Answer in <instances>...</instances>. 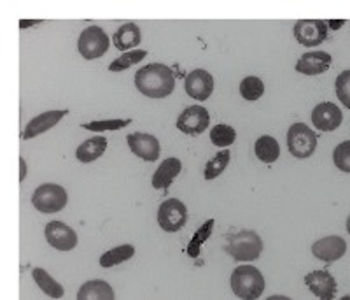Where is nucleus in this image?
Segmentation results:
<instances>
[{
	"label": "nucleus",
	"instance_id": "obj_1",
	"mask_svg": "<svg viewBox=\"0 0 350 300\" xmlns=\"http://www.w3.org/2000/svg\"><path fill=\"white\" fill-rule=\"evenodd\" d=\"M135 86L149 99H165L175 90V76L172 68L163 64H149L135 74Z\"/></svg>",
	"mask_w": 350,
	"mask_h": 300
},
{
	"label": "nucleus",
	"instance_id": "obj_2",
	"mask_svg": "<svg viewBox=\"0 0 350 300\" xmlns=\"http://www.w3.org/2000/svg\"><path fill=\"white\" fill-rule=\"evenodd\" d=\"M231 292L239 299L254 300L259 299L265 292V277L254 265H240L230 277Z\"/></svg>",
	"mask_w": 350,
	"mask_h": 300
},
{
	"label": "nucleus",
	"instance_id": "obj_3",
	"mask_svg": "<svg viewBox=\"0 0 350 300\" xmlns=\"http://www.w3.org/2000/svg\"><path fill=\"white\" fill-rule=\"evenodd\" d=\"M226 253L237 262H254L262 253V240L252 230H242L228 237Z\"/></svg>",
	"mask_w": 350,
	"mask_h": 300
},
{
	"label": "nucleus",
	"instance_id": "obj_4",
	"mask_svg": "<svg viewBox=\"0 0 350 300\" xmlns=\"http://www.w3.org/2000/svg\"><path fill=\"white\" fill-rule=\"evenodd\" d=\"M287 149H289L291 155L299 158V160L308 158L317 149V136L305 123L291 125L289 130H287Z\"/></svg>",
	"mask_w": 350,
	"mask_h": 300
},
{
	"label": "nucleus",
	"instance_id": "obj_5",
	"mask_svg": "<svg viewBox=\"0 0 350 300\" xmlns=\"http://www.w3.org/2000/svg\"><path fill=\"white\" fill-rule=\"evenodd\" d=\"M68 202V195L67 190L60 184H53V183H46L40 184L39 188L33 192L32 195V204L37 211L40 212H58L67 205Z\"/></svg>",
	"mask_w": 350,
	"mask_h": 300
},
{
	"label": "nucleus",
	"instance_id": "obj_6",
	"mask_svg": "<svg viewBox=\"0 0 350 300\" xmlns=\"http://www.w3.org/2000/svg\"><path fill=\"white\" fill-rule=\"evenodd\" d=\"M77 49L86 60H96L109 49V37L100 27L84 28L79 36Z\"/></svg>",
	"mask_w": 350,
	"mask_h": 300
},
{
	"label": "nucleus",
	"instance_id": "obj_7",
	"mask_svg": "<svg viewBox=\"0 0 350 300\" xmlns=\"http://www.w3.org/2000/svg\"><path fill=\"white\" fill-rule=\"evenodd\" d=\"M187 221V208L179 199H168L158 209V225L165 232H179Z\"/></svg>",
	"mask_w": 350,
	"mask_h": 300
},
{
	"label": "nucleus",
	"instance_id": "obj_8",
	"mask_svg": "<svg viewBox=\"0 0 350 300\" xmlns=\"http://www.w3.org/2000/svg\"><path fill=\"white\" fill-rule=\"evenodd\" d=\"M293 32L299 45L305 48H315L327 39L329 28L323 20H299L296 21Z\"/></svg>",
	"mask_w": 350,
	"mask_h": 300
},
{
	"label": "nucleus",
	"instance_id": "obj_9",
	"mask_svg": "<svg viewBox=\"0 0 350 300\" xmlns=\"http://www.w3.org/2000/svg\"><path fill=\"white\" fill-rule=\"evenodd\" d=\"M211 123L208 111L202 105H189L177 118V128L186 136H200Z\"/></svg>",
	"mask_w": 350,
	"mask_h": 300
},
{
	"label": "nucleus",
	"instance_id": "obj_10",
	"mask_svg": "<svg viewBox=\"0 0 350 300\" xmlns=\"http://www.w3.org/2000/svg\"><path fill=\"white\" fill-rule=\"evenodd\" d=\"M46 240L58 251H70L77 246V234L64 221H49L44 228Z\"/></svg>",
	"mask_w": 350,
	"mask_h": 300
},
{
	"label": "nucleus",
	"instance_id": "obj_11",
	"mask_svg": "<svg viewBox=\"0 0 350 300\" xmlns=\"http://www.w3.org/2000/svg\"><path fill=\"white\" fill-rule=\"evenodd\" d=\"M312 123L321 132H333L343 123V112L333 102H321L312 111Z\"/></svg>",
	"mask_w": 350,
	"mask_h": 300
},
{
	"label": "nucleus",
	"instance_id": "obj_12",
	"mask_svg": "<svg viewBox=\"0 0 350 300\" xmlns=\"http://www.w3.org/2000/svg\"><path fill=\"white\" fill-rule=\"evenodd\" d=\"M126 142L128 148L133 151V155H137L142 160L156 162L159 158L161 146H159V140L151 134H130L126 137Z\"/></svg>",
	"mask_w": 350,
	"mask_h": 300
},
{
	"label": "nucleus",
	"instance_id": "obj_13",
	"mask_svg": "<svg viewBox=\"0 0 350 300\" xmlns=\"http://www.w3.org/2000/svg\"><path fill=\"white\" fill-rule=\"evenodd\" d=\"M347 253V242L343 240V237L340 236H327L319 239L317 242H314L312 246V255L319 260L331 264V262L340 260L343 255Z\"/></svg>",
	"mask_w": 350,
	"mask_h": 300
},
{
	"label": "nucleus",
	"instance_id": "obj_14",
	"mask_svg": "<svg viewBox=\"0 0 350 300\" xmlns=\"http://www.w3.org/2000/svg\"><path fill=\"white\" fill-rule=\"evenodd\" d=\"M68 114V109H51V111H46L39 116H36L33 120H30V123L27 125L23 132V139H33V137H39L40 134L51 130L55 125L60 123L64 120V116Z\"/></svg>",
	"mask_w": 350,
	"mask_h": 300
},
{
	"label": "nucleus",
	"instance_id": "obj_15",
	"mask_svg": "<svg viewBox=\"0 0 350 300\" xmlns=\"http://www.w3.org/2000/svg\"><path fill=\"white\" fill-rule=\"evenodd\" d=\"M184 88H186L187 95L203 102V100H207L212 95V92H214V77L207 71L196 68V71L189 73V76L186 77Z\"/></svg>",
	"mask_w": 350,
	"mask_h": 300
},
{
	"label": "nucleus",
	"instance_id": "obj_16",
	"mask_svg": "<svg viewBox=\"0 0 350 300\" xmlns=\"http://www.w3.org/2000/svg\"><path fill=\"white\" fill-rule=\"evenodd\" d=\"M305 284L315 297L323 300L333 299L334 293H336V281L331 276L329 271H324V268L306 274Z\"/></svg>",
	"mask_w": 350,
	"mask_h": 300
},
{
	"label": "nucleus",
	"instance_id": "obj_17",
	"mask_svg": "<svg viewBox=\"0 0 350 300\" xmlns=\"http://www.w3.org/2000/svg\"><path fill=\"white\" fill-rule=\"evenodd\" d=\"M331 62H333V58L326 51L305 53L296 62V71L299 74H305V76H319V74H324L331 67Z\"/></svg>",
	"mask_w": 350,
	"mask_h": 300
},
{
	"label": "nucleus",
	"instance_id": "obj_18",
	"mask_svg": "<svg viewBox=\"0 0 350 300\" xmlns=\"http://www.w3.org/2000/svg\"><path fill=\"white\" fill-rule=\"evenodd\" d=\"M180 171H183V164L179 158H167L152 174V186L156 190H168V186L174 183L175 177L179 176Z\"/></svg>",
	"mask_w": 350,
	"mask_h": 300
},
{
	"label": "nucleus",
	"instance_id": "obj_19",
	"mask_svg": "<svg viewBox=\"0 0 350 300\" xmlns=\"http://www.w3.org/2000/svg\"><path fill=\"white\" fill-rule=\"evenodd\" d=\"M114 290L102 279H92L84 283L77 292V300H114Z\"/></svg>",
	"mask_w": 350,
	"mask_h": 300
},
{
	"label": "nucleus",
	"instance_id": "obj_20",
	"mask_svg": "<svg viewBox=\"0 0 350 300\" xmlns=\"http://www.w3.org/2000/svg\"><path fill=\"white\" fill-rule=\"evenodd\" d=\"M107 149V139L105 137H92V139L84 140L83 145L77 148L76 158L81 164H92L98 160L100 156L104 155Z\"/></svg>",
	"mask_w": 350,
	"mask_h": 300
},
{
	"label": "nucleus",
	"instance_id": "obj_21",
	"mask_svg": "<svg viewBox=\"0 0 350 300\" xmlns=\"http://www.w3.org/2000/svg\"><path fill=\"white\" fill-rule=\"evenodd\" d=\"M114 46L120 51H128V49L135 48L140 45L142 40V34H140V28L135 23H124L123 27H120L116 30L114 37Z\"/></svg>",
	"mask_w": 350,
	"mask_h": 300
},
{
	"label": "nucleus",
	"instance_id": "obj_22",
	"mask_svg": "<svg viewBox=\"0 0 350 300\" xmlns=\"http://www.w3.org/2000/svg\"><path fill=\"white\" fill-rule=\"evenodd\" d=\"M254 153L262 164H273V162L279 160L280 146L277 139H273L271 136H262L256 140Z\"/></svg>",
	"mask_w": 350,
	"mask_h": 300
},
{
	"label": "nucleus",
	"instance_id": "obj_23",
	"mask_svg": "<svg viewBox=\"0 0 350 300\" xmlns=\"http://www.w3.org/2000/svg\"><path fill=\"white\" fill-rule=\"evenodd\" d=\"M32 276H33V279H36L37 286H39V288L42 290L46 295L51 297V299H62V297L65 295L64 286H62V284L58 283L55 277L49 276V274L46 273L44 268H33Z\"/></svg>",
	"mask_w": 350,
	"mask_h": 300
},
{
	"label": "nucleus",
	"instance_id": "obj_24",
	"mask_svg": "<svg viewBox=\"0 0 350 300\" xmlns=\"http://www.w3.org/2000/svg\"><path fill=\"white\" fill-rule=\"evenodd\" d=\"M133 255H135V248H133V246H118V248L109 249L107 253H104V255L100 256V265L104 268L114 267V265H120L123 264V262H128L130 258H133Z\"/></svg>",
	"mask_w": 350,
	"mask_h": 300
},
{
	"label": "nucleus",
	"instance_id": "obj_25",
	"mask_svg": "<svg viewBox=\"0 0 350 300\" xmlns=\"http://www.w3.org/2000/svg\"><path fill=\"white\" fill-rule=\"evenodd\" d=\"M212 230H214V220H207L198 230H196L193 239L189 240V245H187V255L191 256V258H198L200 249H202L203 242H207L208 237L212 236Z\"/></svg>",
	"mask_w": 350,
	"mask_h": 300
},
{
	"label": "nucleus",
	"instance_id": "obj_26",
	"mask_svg": "<svg viewBox=\"0 0 350 300\" xmlns=\"http://www.w3.org/2000/svg\"><path fill=\"white\" fill-rule=\"evenodd\" d=\"M230 160H231L230 151H217V155H215L214 158H211V160L207 162V165H205V174H203V177H205L207 181H212L215 179V177H219L224 171H226V167L230 165Z\"/></svg>",
	"mask_w": 350,
	"mask_h": 300
},
{
	"label": "nucleus",
	"instance_id": "obj_27",
	"mask_svg": "<svg viewBox=\"0 0 350 300\" xmlns=\"http://www.w3.org/2000/svg\"><path fill=\"white\" fill-rule=\"evenodd\" d=\"M146 56H148V51H146V49H133V51L123 53L120 58H116V60L109 65V71H111V73H121V71H126V68L133 67L135 64L142 62Z\"/></svg>",
	"mask_w": 350,
	"mask_h": 300
},
{
	"label": "nucleus",
	"instance_id": "obj_28",
	"mask_svg": "<svg viewBox=\"0 0 350 300\" xmlns=\"http://www.w3.org/2000/svg\"><path fill=\"white\" fill-rule=\"evenodd\" d=\"M211 140L217 148H228L237 140V130L230 125L219 123L211 130Z\"/></svg>",
	"mask_w": 350,
	"mask_h": 300
},
{
	"label": "nucleus",
	"instance_id": "obj_29",
	"mask_svg": "<svg viewBox=\"0 0 350 300\" xmlns=\"http://www.w3.org/2000/svg\"><path fill=\"white\" fill-rule=\"evenodd\" d=\"M265 93V83H262L259 77H245L240 83V95L243 97L249 102H254V100H259Z\"/></svg>",
	"mask_w": 350,
	"mask_h": 300
},
{
	"label": "nucleus",
	"instance_id": "obj_30",
	"mask_svg": "<svg viewBox=\"0 0 350 300\" xmlns=\"http://www.w3.org/2000/svg\"><path fill=\"white\" fill-rule=\"evenodd\" d=\"M133 121L128 120H105V121H92V123H83L81 128L90 130V132H107V130H121V128L128 127Z\"/></svg>",
	"mask_w": 350,
	"mask_h": 300
},
{
	"label": "nucleus",
	"instance_id": "obj_31",
	"mask_svg": "<svg viewBox=\"0 0 350 300\" xmlns=\"http://www.w3.org/2000/svg\"><path fill=\"white\" fill-rule=\"evenodd\" d=\"M333 162L342 173H350V140H343L334 148Z\"/></svg>",
	"mask_w": 350,
	"mask_h": 300
},
{
	"label": "nucleus",
	"instance_id": "obj_32",
	"mask_svg": "<svg viewBox=\"0 0 350 300\" xmlns=\"http://www.w3.org/2000/svg\"><path fill=\"white\" fill-rule=\"evenodd\" d=\"M334 90H336V95L342 100L345 108H350V71H343L338 77H336V83H334Z\"/></svg>",
	"mask_w": 350,
	"mask_h": 300
},
{
	"label": "nucleus",
	"instance_id": "obj_33",
	"mask_svg": "<svg viewBox=\"0 0 350 300\" xmlns=\"http://www.w3.org/2000/svg\"><path fill=\"white\" fill-rule=\"evenodd\" d=\"M20 181H23L27 177V164H25V158H20Z\"/></svg>",
	"mask_w": 350,
	"mask_h": 300
},
{
	"label": "nucleus",
	"instance_id": "obj_34",
	"mask_svg": "<svg viewBox=\"0 0 350 300\" xmlns=\"http://www.w3.org/2000/svg\"><path fill=\"white\" fill-rule=\"evenodd\" d=\"M42 20H21L20 21V28H27L30 27V25H36V23H40Z\"/></svg>",
	"mask_w": 350,
	"mask_h": 300
},
{
	"label": "nucleus",
	"instance_id": "obj_35",
	"mask_svg": "<svg viewBox=\"0 0 350 300\" xmlns=\"http://www.w3.org/2000/svg\"><path fill=\"white\" fill-rule=\"evenodd\" d=\"M343 23H345V21H343V20H336V21H329V23H326L327 25V28H333V30H338V28L340 27H342V25Z\"/></svg>",
	"mask_w": 350,
	"mask_h": 300
}]
</instances>
